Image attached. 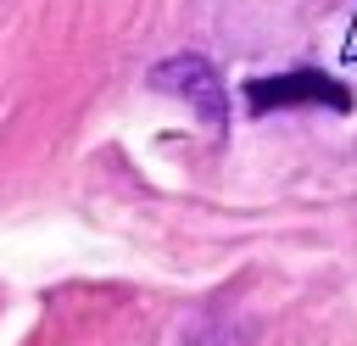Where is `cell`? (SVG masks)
I'll list each match as a JSON object with an SVG mask.
<instances>
[{"label": "cell", "mask_w": 357, "mask_h": 346, "mask_svg": "<svg viewBox=\"0 0 357 346\" xmlns=\"http://www.w3.org/2000/svg\"><path fill=\"white\" fill-rule=\"evenodd\" d=\"M151 84L167 89V95H184L212 128H223V78L212 73L206 56H167V61L151 73Z\"/></svg>", "instance_id": "obj_1"}, {"label": "cell", "mask_w": 357, "mask_h": 346, "mask_svg": "<svg viewBox=\"0 0 357 346\" xmlns=\"http://www.w3.org/2000/svg\"><path fill=\"white\" fill-rule=\"evenodd\" d=\"M312 100H324V106H346V89L335 84V78H324V73H284V78H257L251 84V106L257 112H273V106H312Z\"/></svg>", "instance_id": "obj_2"}]
</instances>
